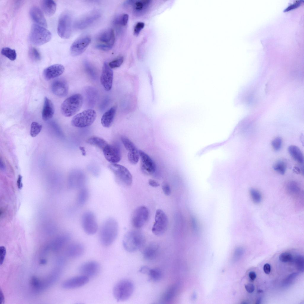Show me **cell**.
<instances>
[{"mask_svg":"<svg viewBox=\"0 0 304 304\" xmlns=\"http://www.w3.org/2000/svg\"><path fill=\"white\" fill-rule=\"evenodd\" d=\"M118 225L113 218H109L103 223L99 232V238L101 244L105 247L111 245L117 238Z\"/></svg>","mask_w":304,"mask_h":304,"instance_id":"obj_1","label":"cell"},{"mask_svg":"<svg viewBox=\"0 0 304 304\" xmlns=\"http://www.w3.org/2000/svg\"><path fill=\"white\" fill-rule=\"evenodd\" d=\"M145 242V236L141 232L137 230H131L124 235L123 244L126 250L133 252L144 247Z\"/></svg>","mask_w":304,"mask_h":304,"instance_id":"obj_2","label":"cell"},{"mask_svg":"<svg viewBox=\"0 0 304 304\" xmlns=\"http://www.w3.org/2000/svg\"><path fill=\"white\" fill-rule=\"evenodd\" d=\"M83 101L80 94H74L68 97L62 104L61 110L63 115L69 117L76 114L81 107Z\"/></svg>","mask_w":304,"mask_h":304,"instance_id":"obj_3","label":"cell"},{"mask_svg":"<svg viewBox=\"0 0 304 304\" xmlns=\"http://www.w3.org/2000/svg\"><path fill=\"white\" fill-rule=\"evenodd\" d=\"M134 290L132 282L127 279H122L117 283L114 287L113 294L118 301H124L129 299Z\"/></svg>","mask_w":304,"mask_h":304,"instance_id":"obj_4","label":"cell"},{"mask_svg":"<svg viewBox=\"0 0 304 304\" xmlns=\"http://www.w3.org/2000/svg\"><path fill=\"white\" fill-rule=\"evenodd\" d=\"M51 37V33L45 27L37 24L31 26L29 39L33 44L36 45H43L49 41Z\"/></svg>","mask_w":304,"mask_h":304,"instance_id":"obj_5","label":"cell"},{"mask_svg":"<svg viewBox=\"0 0 304 304\" xmlns=\"http://www.w3.org/2000/svg\"><path fill=\"white\" fill-rule=\"evenodd\" d=\"M96 117V111L92 109L84 110L75 116L71 121L74 126L80 128L91 126L94 121Z\"/></svg>","mask_w":304,"mask_h":304,"instance_id":"obj_6","label":"cell"},{"mask_svg":"<svg viewBox=\"0 0 304 304\" xmlns=\"http://www.w3.org/2000/svg\"><path fill=\"white\" fill-rule=\"evenodd\" d=\"M96 48L104 51L110 50L113 47L115 42L113 30L108 28L102 31L96 36Z\"/></svg>","mask_w":304,"mask_h":304,"instance_id":"obj_7","label":"cell"},{"mask_svg":"<svg viewBox=\"0 0 304 304\" xmlns=\"http://www.w3.org/2000/svg\"><path fill=\"white\" fill-rule=\"evenodd\" d=\"M108 167L121 184L126 186H129L132 185V176L126 167L117 163H111L109 165Z\"/></svg>","mask_w":304,"mask_h":304,"instance_id":"obj_8","label":"cell"},{"mask_svg":"<svg viewBox=\"0 0 304 304\" xmlns=\"http://www.w3.org/2000/svg\"><path fill=\"white\" fill-rule=\"evenodd\" d=\"M72 30V19L69 14L64 12L59 17L57 27V32L61 38L66 39L70 36Z\"/></svg>","mask_w":304,"mask_h":304,"instance_id":"obj_9","label":"cell"},{"mask_svg":"<svg viewBox=\"0 0 304 304\" xmlns=\"http://www.w3.org/2000/svg\"><path fill=\"white\" fill-rule=\"evenodd\" d=\"M168 225L167 217L162 210H156L155 215V222L152 227L153 233L157 236L164 234L166 230Z\"/></svg>","mask_w":304,"mask_h":304,"instance_id":"obj_10","label":"cell"},{"mask_svg":"<svg viewBox=\"0 0 304 304\" xmlns=\"http://www.w3.org/2000/svg\"><path fill=\"white\" fill-rule=\"evenodd\" d=\"M81 224L83 230L88 235L95 234L98 229L96 218L94 213L91 211L85 212L81 219Z\"/></svg>","mask_w":304,"mask_h":304,"instance_id":"obj_11","label":"cell"},{"mask_svg":"<svg viewBox=\"0 0 304 304\" xmlns=\"http://www.w3.org/2000/svg\"><path fill=\"white\" fill-rule=\"evenodd\" d=\"M149 216L148 208L141 206L134 210L132 215V222L133 226L136 229L142 227L147 221Z\"/></svg>","mask_w":304,"mask_h":304,"instance_id":"obj_12","label":"cell"},{"mask_svg":"<svg viewBox=\"0 0 304 304\" xmlns=\"http://www.w3.org/2000/svg\"><path fill=\"white\" fill-rule=\"evenodd\" d=\"M91 41V37L88 36H82L77 39L70 47L71 55L77 56L82 54L86 49Z\"/></svg>","mask_w":304,"mask_h":304,"instance_id":"obj_13","label":"cell"},{"mask_svg":"<svg viewBox=\"0 0 304 304\" xmlns=\"http://www.w3.org/2000/svg\"><path fill=\"white\" fill-rule=\"evenodd\" d=\"M113 72L107 62L104 63L100 76V82L104 89L110 91L112 87L113 80Z\"/></svg>","mask_w":304,"mask_h":304,"instance_id":"obj_14","label":"cell"},{"mask_svg":"<svg viewBox=\"0 0 304 304\" xmlns=\"http://www.w3.org/2000/svg\"><path fill=\"white\" fill-rule=\"evenodd\" d=\"M100 267L99 263L94 261H90L81 265L79 271L81 275L88 277L92 278L97 275L100 270Z\"/></svg>","mask_w":304,"mask_h":304,"instance_id":"obj_15","label":"cell"},{"mask_svg":"<svg viewBox=\"0 0 304 304\" xmlns=\"http://www.w3.org/2000/svg\"><path fill=\"white\" fill-rule=\"evenodd\" d=\"M89 280V278L81 275L72 277L65 280L62 283V286L66 289H76L86 284Z\"/></svg>","mask_w":304,"mask_h":304,"instance_id":"obj_16","label":"cell"},{"mask_svg":"<svg viewBox=\"0 0 304 304\" xmlns=\"http://www.w3.org/2000/svg\"><path fill=\"white\" fill-rule=\"evenodd\" d=\"M102 151L105 159L111 163H117L120 161L121 153L118 146L108 144Z\"/></svg>","mask_w":304,"mask_h":304,"instance_id":"obj_17","label":"cell"},{"mask_svg":"<svg viewBox=\"0 0 304 304\" xmlns=\"http://www.w3.org/2000/svg\"><path fill=\"white\" fill-rule=\"evenodd\" d=\"M141 159V168L143 172L147 174H151L154 172L156 165L152 159L146 153L142 150H139Z\"/></svg>","mask_w":304,"mask_h":304,"instance_id":"obj_18","label":"cell"},{"mask_svg":"<svg viewBox=\"0 0 304 304\" xmlns=\"http://www.w3.org/2000/svg\"><path fill=\"white\" fill-rule=\"evenodd\" d=\"M51 89L53 93L56 96L64 97L68 94V86L65 80L59 78L55 80L52 82Z\"/></svg>","mask_w":304,"mask_h":304,"instance_id":"obj_19","label":"cell"},{"mask_svg":"<svg viewBox=\"0 0 304 304\" xmlns=\"http://www.w3.org/2000/svg\"><path fill=\"white\" fill-rule=\"evenodd\" d=\"M64 71V67L61 64H55L45 68L43 71L45 79L49 80L61 75Z\"/></svg>","mask_w":304,"mask_h":304,"instance_id":"obj_20","label":"cell"},{"mask_svg":"<svg viewBox=\"0 0 304 304\" xmlns=\"http://www.w3.org/2000/svg\"><path fill=\"white\" fill-rule=\"evenodd\" d=\"M31 18L38 25L44 27L47 26V23L41 10L38 7H31L29 12Z\"/></svg>","mask_w":304,"mask_h":304,"instance_id":"obj_21","label":"cell"},{"mask_svg":"<svg viewBox=\"0 0 304 304\" xmlns=\"http://www.w3.org/2000/svg\"><path fill=\"white\" fill-rule=\"evenodd\" d=\"M84 247L81 243H74L69 245L66 251L67 255L72 258H76L81 256L84 252Z\"/></svg>","mask_w":304,"mask_h":304,"instance_id":"obj_22","label":"cell"},{"mask_svg":"<svg viewBox=\"0 0 304 304\" xmlns=\"http://www.w3.org/2000/svg\"><path fill=\"white\" fill-rule=\"evenodd\" d=\"M159 247L158 244L154 242L150 243L146 245L143 251L144 258L149 260L154 259L156 256Z\"/></svg>","mask_w":304,"mask_h":304,"instance_id":"obj_23","label":"cell"},{"mask_svg":"<svg viewBox=\"0 0 304 304\" xmlns=\"http://www.w3.org/2000/svg\"><path fill=\"white\" fill-rule=\"evenodd\" d=\"M54 113V108L53 103L47 97H45L42 112V119L45 121L50 119L53 117Z\"/></svg>","mask_w":304,"mask_h":304,"instance_id":"obj_24","label":"cell"},{"mask_svg":"<svg viewBox=\"0 0 304 304\" xmlns=\"http://www.w3.org/2000/svg\"><path fill=\"white\" fill-rule=\"evenodd\" d=\"M117 106L114 105L106 111L102 116L101 123L103 126L109 128L112 124L115 116Z\"/></svg>","mask_w":304,"mask_h":304,"instance_id":"obj_25","label":"cell"},{"mask_svg":"<svg viewBox=\"0 0 304 304\" xmlns=\"http://www.w3.org/2000/svg\"><path fill=\"white\" fill-rule=\"evenodd\" d=\"M177 289L176 284H172L169 286L162 296L160 300L161 303L167 304L172 302L175 296Z\"/></svg>","mask_w":304,"mask_h":304,"instance_id":"obj_26","label":"cell"},{"mask_svg":"<svg viewBox=\"0 0 304 304\" xmlns=\"http://www.w3.org/2000/svg\"><path fill=\"white\" fill-rule=\"evenodd\" d=\"M285 189L287 193L291 196L297 197L300 194L301 189L299 185L294 181L287 182L285 184Z\"/></svg>","mask_w":304,"mask_h":304,"instance_id":"obj_27","label":"cell"},{"mask_svg":"<svg viewBox=\"0 0 304 304\" xmlns=\"http://www.w3.org/2000/svg\"><path fill=\"white\" fill-rule=\"evenodd\" d=\"M288 152L296 161L303 165L304 161L303 155L300 148L297 146L291 145L288 148Z\"/></svg>","mask_w":304,"mask_h":304,"instance_id":"obj_28","label":"cell"},{"mask_svg":"<svg viewBox=\"0 0 304 304\" xmlns=\"http://www.w3.org/2000/svg\"><path fill=\"white\" fill-rule=\"evenodd\" d=\"M99 17L98 14L89 15L78 21L75 24V26L78 29H84L92 24Z\"/></svg>","mask_w":304,"mask_h":304,"instance_id":"obj_29","label":"cell"},{"mask_svg":"<svg viewBox=\"0 0 304 304\" xmlns=\"http://www.w3.org/2000/svg\"><path fill=\"white\" fill-rule=\"evenodd\" d=\"M41 5L43 12L47 15H52L56 11V5L53 0H43L42 2Z\"/></svg>","mask_w":304,"mask_h":304,"instance_id":"obj_30","label":"cell"},{"mask_svg":"<svg viewBox=\"0 0 304 304\" xmlns=\"http://www.w3.org/2000/svg\"><path fill=\"white\" fill-rule=\"evenodd\" d=\"M89 197L88 190L85 188H82L79 191L76 199V202L78 205H84L88 200Z\"/></svg>","mask_w":304,"mask_h":304,"instance_id":"obj_31","label":"cell"},{"mask_svg":"<svg viewBox=\"0 0 304 304\" xmlns=\"http://www.w3.org/2000/svg\"><path fill=\"white\" fill-rule=\"evenodd\" d=\"M86 142L89 144L96 146L102 150L108 144L103 139L96 137L93 136L88 138Z\"/></svg>","mask_w":304,"mask_h":304,"instance_id":"obj_32","label":"cell"},{"mask_svg":"<svg viewBox=\"0 0 304 304\" xmlns=\"http://www.w3.org/2000/svg\"><path fill=\"white\" fill-rule=\"evenodd\" d=\"M150 280L157 282L160 280L162 277V273L161 270L158 268L150 269L147 274Z\"/></svg>","mask_w":304,"mask_h":304,"instance_id":"obj_33","label":"cell"},{"mask_svg":"<svg viewBox=\"0 0 304 304\" xmlns=\"http://www.w3.org/2000/svg\"><path fill=\"white\" fill-rule=\"evenodd\" d=\"M273 169L280 174L283 175L286 171L287 164L283 159H280L276 161L273 166Z\"/></svg>","mask_w":304,"mask_h":304,"instance_id":"obj_34","label":"cell"},{"mask_svg":"<svg viewBox=\"0 0 304 304\" xmlns=\"http://www.w3.org/2000/svg\"><path fill=\"white\" fill-rule=\"evenodd\" d=\"M1 53L2 55L11 61H14L16 59L17 54L14 49L8 47H5L2 48Z\"/></svg>","mask_w":304,"mask_h":304,"instance_id":"obj_35","label":"cell"},{"mask_svg":"<svg viewBox=\"0 0 304 304\" xmlns=\"http://www.w3.org/2000/svg\"><path fill=\"white\" fill-rule=\"evenodd\" d=\"M121 140L128 152H132L137 150L133 143L127 138L122 136L121 137Z\"/></svg>","mask_w":304,"mask_h":304,"instance_id":"obj_36","label":"cell"},{"mask_svg":"<svg viewBox=\"0 0 304 304\" xmlns=\"http://www.w3.org/2000/svg\"><path fill=\"white\" fill-rule=\"evenodd\" d=\"M150 1L148 0L137 1L134 4V9L136 12H140L148 6Z\"/></svg>","mask_w":304,"mask_h":304,"instance_id":"obj_37","label":"cell"},{"mask_svg":"<svg viewBox=\"0 0 304 304\" xmlns=\"http://www.w3.org/2000/svg\"><path fill=\"white\" fill-rule=\"evenodd\" d=\"M128 159L129 162L133 164H135L138 162L140 158L139 150H138L132 152H128Z\"/></svg>","mask_w":304,"mask_h":304,"instance_id":"obj_38","label":"cell"},{"mask_svg":"<svg viewBox=\"0 0 304 304\" xmlns=\"http://www.w3.org/2000/svg\"><path fill=\"white\" fill-rule=\"evenodd\" d=\"M42 128V125L36 122L31 123L30 129V135L32 137L36 136L41 132Z\"/></svg>","mask_w":304,"mask_h":304,"instance_id":"obj_39","label":"cell"},{"mask_svg":"<svg viewBox=\"0 0 304 304\" xmlns=\"http://www.w3.org/2000/svg\"><path fill=\"white\" fill-rule=\"evenodd\" d=\"M250 194L253 202L256 204L260 202L262 200V196L260 192L257 189L252 188L250 190Z\"/></svg>","mask_w":304,"mask_h":304,"instance_id":"obj_40","label":"cell"},{"mask_svg":"<svg viewBox=\"0 0 304 304\" xmlns=\"http://www.w3.org/2000/svg\"><path fill=\"white\" fill-rule=\"evenodd\" d=\"M128 15L126 14H124L116 18L114 22L116 24L125 26L128 23Z\"/></svg>","mask_w":304,"mask_h":304,"instance_id":"obj_41","label":"cell"},{"mask_svg":"<svg viewBox=\"0 0 304 304\" xmlns=\"http://www.w3.org/2000/svg\"><path fill=\"white\" fill-rule=\"evenodd\" d=\"M28 54L31 58L34 61H38L41 59L40 54L37 50L34 47H31L29 48Z\"/></svg>","mask_w":304,"mask_h":304,"instance_id":"obj_42","label":"cell"},{"mask_svg":"<svg viewBox=\"0 0 304 304\" xmlns=\"http://www.w3.org/2000/svg\"><path fill=\"white\" fill-rule=\"evenodd\" d=\"M124 61V57L122 56H119L109 62L108 64L112 69L118 68L121 65Z\"/></svg>","mask_w":304,"mask_h":304,"instance_id":"obj_43","label":"cell"},{"mask_svg":"<svg viewBox=\"0 0 304 304\" xmlns=\"http://www.w3.org/2000/svg\"><path fill=\"white\" fill-rule=\"evenodd\" d=\"M282 142L281 137H278L274 138L271 142V145L273 149L276 151H279L281 148Z\"/></svg>","mask_w":304,"mask_h":304,"instance_id":"obj_44","label":"cell"},{"mask_svg":"<svg viewBox=\"0 0 304 304\" xmlns=\"http://www.w3.org/2000/svg\"><path fill=\"white\" fill-rule=\"evenodd\" d=\"M295 263L297 270L301 272L304 271V258L302 256H297L295 259Z\"/></svg>","mask_w":304,"mask_h":304,"instance_id":"obj_45","label":"cell"},{"mask_svg":"<svg viewBox=\"0 0 304 304\" xmlns=\"http://www.w3.org/2000/svg\"><path fill=\"white\" fill-rule=\"evenodd\" d=\"M279 258V260L282 262H287L291 261L292 256L289 253L284 252L280 255Z\"/></svg>","mask_w":304,"mask_h":304,"instance_id":"obj_46","label":"cell"},{"mask_svg":"<svg viewBox=\"0 0 304 304\" xmlns=\"http://www.w3.org/2000/svg\"><path fill=\"white\" fill-rule=\"evenodd\" d=\"M145 24L142 22H138L135 25L134 29V33L135 36H137L141 30L144 28Z\"/></svg>","mask_w":304,"mask_h":304,"instance_id":"obj_47","label":"cell"},{"mask_svg":"<svg viewBox=\"0 0 304 304\" xmlns=\"http://www.w3.org/2000/svg\"><path fill=\"white\" fill-rule=\"evenodd\" d=\"M6 253V249L4 246L0 247V264L1 265L3 263Z\"/></svg>","mask_w":304,"mask_h":304,"instance_id":"obj_48","label":"cell"},{"mask_svg":"<svg viewBox=\"0 0 304 304\" xmlns=\"http://www.w3.org/2000/svg\"><path fill=\"white\" fill-rule=\"evenodd\" d=\"M302 1L298 0L296 1L293 4L291 5L286 8L284 11V12H288L289 10L295 9L299 7L301 4Z\"/></svg>","mask_w":304,"mask_h":304,"instance_id":"obj_49","label":"cell"},{"mask_svg":"<svg viewBox=\"0 0 304 304\" xmlns=\"http://www.w3.org/2000/svg\"><path fill=\"white\" fill-rule=\"evenodd\" d=\"M162 188L164 193L166 195L169 196L171 194V188L169 185L167 183H164L162 185Z\"/></svg>","mask_w":304,"mask_h":304,"instance_id":"obj_50","label":"cell"},{"mask_svg":"<svg viewBox=\"0 0 304 304\" xmlns=\"http://www.w3.org/2000/svg\"><path fill=\"white\" fill-rule=\"evenodd\" d=\"M191 225L192 230L194 231L198 230V225L197 221L195 218L192 217L190 219Z\"/></svg>","mask_w":304,"mask_h":304,"instance_id":"obj_51","label":"cell"},{"mask_svg":"<svg viewBox=\"0 0 304 304\" xmlns=\"http://www.w3.org/2000/svg\"><path fill=\"white\" fill-rule=\"evenodd\" d=\"M297 275V273H294L290 274L286 279L285 281V283L286 284L287 283V284H289L293 281L294 278L296 277Z\"/></svg>","mask_w":304,"mask_h":304,"instance_id":"obj_52","label":"cell"},{"mask_svg":"<svg viewBox=\"0 0 304 304\" xmlns=\"http://www.w3.org/2000/svg\"><path fill=\"white\" fill-rule=\"evenodd\" d=\"M245 288L246 291L248 293L252 292L254 290V285L251 284H248L245 285Z\"/></svg>","mask_w":304,"mask_h":304,"instance_id":"obj_53","label":"cell"},{"mask_svg":"<svg viewBox=\"0 0 304 304\" xmlns=\"http://www.w3.org/2000/svg\"><path fill=\"white\" fill-rule=\"evenodd\" d=\"M148 184L151 186L156 187L159 186V184L156 181L152 179L148 180Z\"/></svg>","mask_w":304,"mask_h":304,"instance_id":"obj_54","label":"cell"},{"mask_svg":"<svg viewBox=\"0 0 304 304\" xmlns=\"http://www.w3.org/2000/svg\"><path fill=\"white\" fill-rule=\"evenodd\" d=\"M263 270L265 273L267 274H269L271 271V267L269 264L266 263L263 266Z\"/></svg>","mask_w":304,"mask_h":304,"instance_id":"obj_55","label":"cell"},{"mask_svg":"<svg viewBox=\"0 0 304 304\" xmlns=\"http://www.w3.org/2000/svg\"><path fill=\"white\" fill-rule=\"evenodd\" d=\"M22 176L21 175H19L17 180V186L18 188L20 189H21L23 186V184L22 183Z\"/></svg>","mask_w":304,"mask_h":304,"instance_id":"obj_56","label":"cell"},{"mask_svg":"<svg viewBox=\"0 0 304 304\" xmlns=\"http://www.w3.org/2000/svg\"><path fill=\"white\" fill-rule=\"evenodd\" d=\"M150 269L148 267L144 266L141 268L139 271L141 273L147 274Z\"/></svg>","mask_w":304,"mask_h":304,"instance_id":"obj_57","label":"cell"},{"mask_svg":"<svg viewBox=\"0 0 304 304\" xmlns=\"http://www.w3.org/2000/svg\"><path fill=\"white\" fill-rule=\"evenodd\" d=\"M248 276L250 279L252 281L254 280L256 277V274L253 271L250 272L249 273Z\"/></svg>","mask_w":304,"mask_h":304,"instance_id":"obj_58","label":"cell"},{"mask_svg":"<svg viewBox=\"0 0 304 304\" xmlns=\"http://www.w3.org/2000/svg\"><path fill=\"white\" fill-rule=\"evenodd\" d=\"M0 302L1 304H3L4 302V297L3 293L1 289L0 291Z\"/></svg>","mask_w":304,"mask_h":304,"instance_id":"obj_59","label":"cell"},{"mask_svg":"<svg viewBox=\"0 0 304 304\" xmlns=\"http://www.w3.org/2000/svg\"><path fill=\"white\" fill-rule=\"evenodd\" d=\"M79 148L82 152V155L84 156H86V153L85 148L83 147L80 146L79 147Z\"/></svg>","mask_w":304,"mask_h":304,"instance_id":"obj_60","label":"cell"},{"mask_svg":"<svg viewBox=\"0 0 304 304\" xmlns=\"http://www.w3.org/2000/svg\"><path fill=\"white\" fill-rule=\"evenodd\" d=\"M0 168L2 170H4L5 169V166L4 163L1 159H0Z\"/></svg>","mask_w":304,"mask_h":304,"instance_id":"obj_61","label":"cell"},{"mask_svg":"<svg viewBox=\"0 0 304 304\" xmlns=\"http://www.w3.org/2000/svg\"><path fill=\"white\" fill-rule=\"evenodd\" d=\"M294 169L295 170L294 171L297 172V173H299L301 171L298 167H295Z\"/></svg>","mask_w":304,"mask_h":304,"instance_id":"obj_62","label":"cell"},{"mask_svg":"<svg viewBox=\"0 0 304 304\" xmlns=\"http://www.w3.org/2000/svg\"><path fill=\"white\" fill-rule=\"evenodd\" d=\"M261 298H258L256 300V304H259L261 301Z\"/></svg>","mask_w":304,"mask_h":304,"instance_id":"obj_63","label":"cell"},{"mask_svg":"<svg viewBox=\"0 0 304 304\" xmlns=\"http://www.w3.org/2000/svg\"><path fill=\"white\" fill-rule=\"evenodd\" d=\"M262 292V290H259L258 291V292Z\"/></svg>","mask_w":304,"mask_h":304,"instance_id":"obj_64","label":"cell"}]
</instances>
